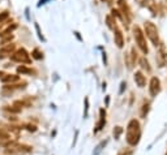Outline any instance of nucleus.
I'll use <instances>...</instances> for the list:
<instances>
[{
  "label": "nucleus",
  "instance_id": "obj_12",
  "mask_svg": "<svg viewBox=\"0 0 167 155\" xmlns=\"http://www.w3.org/2000/svg\"><path fill=\"white\" fill-rule=\"evenodd\" d=\"M106 24H107V27L111 29L112 31H115V29H118V25H116V19L112 16V14H107V16H106Z\"/></svg>",
  "mask_w": 167,
  "mask_h": 155
},
{
  "label": "nucleus",
  "instance_id": "obj_15",
  "mask_svg": "<svg viewBox=\"0 0 167 155\" xmlns=\"http://www.w3.org/2000/svg\"><path fill=\"white\" fill-rule=\"evenodd\" d=\"M140 65L143 69H145L146 72H150V65H149V61L146 60V57H141L140 59Z\"/></svg>",
  "mask_w": 167,
  "mask_h": 155
},
{
  "label": "nucleus",
  "instance_id": "obj_27",
  "mask_svg": "<svg viewBox=\"0 0 167 155\" xmlns=\"http://www.w3.org/2000/svg\"><path fill=\"white\" fill-rule=\"evenodd\" d=\"M166 155H167V153H166Z\"/></svg>",
  "mask_w": 167,
  "mask_h": 155
},
{
  "label": "nucleus",
  "instance_id": "obj_7",
  "mask_svg": "<svg viewBox=\"0 0 167 155\" xmlns=\"http://www.w3.org/2000/svg\"><path fill=\"white\" fill-rule=\"evenodd\" d=\"M15 47L16 46L13 44V43L4 44L0 48V59H5V57H8V56H12V53L15 52Z\"/></svg>",
  "mask_w": 167,
  "mask_h": 155
},
{
  "label": "nucleus",
  "instance_id": "obj_8",
  "mask_svg": "<svg viewBox=\"0 0 167 155\" xmlns=\"http://www.w3.org/2000/svg\"><path fill=\"white\" fill-rule=\"evenodd\" d=\"M133 80H134V82L137 84L138 88H145V85H146V77H145L144 73H143L141 70L134 72V74H133Z\"/></svg>",
  "mask_w": 167,
  "mask_h": 155
},
{
  "label": "nucleus",
  "instance_id": "obj_17",
  "mask_svg": "<svg viewBox=\"0 0 167 155\" xmlns=\"http://www.w3.org/2000/svg\"><path fill=\"white\" fill-rule=\"evenodd\" d=\"M122 133H123V128L122 127H115L114 128L112 134H114V137H115V139H119V137L122 136Z\"/></svg>",
  "mask_w": 167,
  "mask_h": 155
},
{
  "label": "nucleus",
  "instance_id": "obj_25",
  "mask_svg": "<svg viewBox=\"0 0 167 155\" xmlns=\"http://www.w3.org/2000/svg\"><path fill=\"white\" fill-rule=\"evenodd\" d=\"M3 76H4V72L0 70V78H3Z\"/></svg>",
  "mask_w": 167,
  "mask_h": 155
},
{
  "label": "nucleus",
  "instance_id": "obj_24",
  "mask_svg": "<svg viewBox=\"0 0 167 155\" xmlns=\"http://www.w3.org/2000/svg\"><path fill=\"white\" fill-rule=\"evenodd\" d=\"M124 86H125V82H122V89H120V93H123V90H124Z\"/></svg>",
  "mask_w": 167,
  "mask_h": 155
},
{
  "label": "nucleus",
  "instance_id": "obj_20",
  "mask_svg": "<svg viewBox=\"0 0 167 155\" xmlns=\"http://www.w3.org/2000/svg\"><path fill=\"white\" fill-rule=\"evenodd\" d=\"M136 1H137L141 7H148V5H149V3H150L151 0H136Z\"/></svg>",
  "mask_w": 167,
  "mask_h": 155
},
{
  "label": "nucleus",
  "instance_id": "obj_26",
  "mask_svg": "<svg viewBox=\"0 0 167 155\" xmlns=\"http://www.w3.org/2000/svg\"><path fill=\"white\" fill-rule=\"evenodd\" d=\"M101 1H105V0H101Z\"/></svg>",
  "mask_w": 167,
  "mask_h": 155
},
{
  "label": "nucleus",
  "instance_id": "obj_2",
  "mask_svg": "<svg viewBox=\"0 0 167 155\" xmlns=\"http://www.w3.org/2000/svg\"><path fill=\"white\" fill-rule=\"evenodd\" d=\"M118 10L120 13L119 19L122 20L123 25L125 27H129L131 20H132V12H131V8L125 0H118Z\"/></svg>",
  "mask_w": 167,
  "mask_h": 155
},
{
  "label": "nucleus",
  "instance_id": "obj_11",
  "mask_svg": "<svg viewBox=\"0 0 167 155\" xmlns=\"http://www.w3.org/2000/svg\"><path fill=\"white\" fill-rule=\"evenodd\" d=\"M106 124V111L103 110V108H101V111H99V122L97 125V129H95V132H99L102 131Z\"/></svg>",
  "mask_w": 167,
  "mask_h": 155
},
{
  "label": "nucleus",
  "instance_id": "obj_3",
  "mask_svg": "<svg viewBox=\"0 0 167 155\" xmlns=\"http://www.w3.org/2000/svg\"><path fill=\"white\" fill-rule=\"evenodd\" d=\"M144 33L146 34V37L150 39V42L155 47H158L161 44V41H159V34H158V29L151 21H145L144 24Z\"/></svg>",
  "mask_w": 167,
  "mask_h": 155
},
{
  "label": "nucleus",
  "instance_id": "obj_4",
  "mask_svg": "<svg viewBox=\"0 0 167 155\" xmlns=\"http://www.w3.org/2000/svg\"><path fill=\"white\" fill-rule=\"evenodd\" d=\"M133 37H134V41H136L137 47L141 50V52L148 55L149 47H148V43H146V38H145V33L141 30L140 26H137V25L133 26Z\"/></svg>",
  "mask_w": 167,
  "mask_h": 155
},
{
  "label": "nucleus",
  "instance_id": "obj_13",
  "mask_svg": "<svg viewBox=\"0 0 167 155\" xmlns=\"http://www.w3.org/2000/svg\"><path fill=\"white\" fill-rule=\"evenodd\" d=\"M19 80H20V77L17 74H4L1 78V81L4 82V84H9V82L12 84V82H16Z\"/></svg>",
  "mask_w": 167,
  "mask_h": 155
},
{
  "label": "nucleus",
  "instance_id": "obj_14",
  "mask_svg": "<svg viewBox=\"0 0 167 155\" xmlns=\"http://www.w3.org/2000/svg\"><path fill=\"white\" fill-rule=\"evenodd\" d=\"M17 73H21V74H31L33 73V70L30 69V68L25 67V65H20L17 68Z\"/></svg>",
  "mask_w": 167,
  "mask_h": 155
},
{
  "label": "nucleus",
  "instance_id": "obj_9",
  "mask_svg": "<svg viewBox=\"0 0 167 155\" xmlns=\"http://www.w3.org/2000/svg\"><path fill=\"white\" fill-rule=\"evenodd\" d=\"M114 41H115V44L118 46V48L124 47V35L119 27L115 29V31H114Z\"/></svg>",
  "mask_w": 167,
  "mask_h": 155
},
{
  "label": "nucleus",
  "instance_id": "obj_21",
  "mask_svg": "<svg viewBox=\"0 0 167 155\" xmlns=\"http://www.w3.org/2000/svg\"><path fill=\"white\" fill-rule=\"evenodd\" d=\"M8 138H9L8 133H5L4 131H1V129H0V139H8Z\"/></svg>",
  "mask_w": 167,
  "mask_h": 155
},
{
  "label": "nucleus",
  "instance_id": "obj_10",
  "mask_svg": "<svg viewBox=\"0 0 167 155\" xmlns=\"http://www.w3.org/2000/svg\"><path fill=\"white\" fill-rule=\"evenodd\" d=\"M166 61H167V52H166V48L163 46V43H161L158 46V63L161 67H163L166 64Z\"/></svg>",
  "mask_w": 167,
  "mask_h": 155
},
{
  "label": "nucleus",
  "instance_id": "obj_18",
  "mask_svg": "<svg viewBox=\"0 0 167 155\" xmlns=\"http://www.w3.org/2000/svg\"><path fill=\"white\" fill-rule=\"evenodd\" d=\"M9 17V12H7V10H4V12L0 13V25L4 24V21Z\"/></svg>",
  "mask_w": 167,
  "mask_h": 155
},
{
  "label": "nucleus",
  "instance_id": "obj_22",
  "mask_svg": "<svg viewBox=\"0 0 167 155\" xmlns=\"http://www.w3.org/2000/svg\"><path fill=\"white\" fill-rule=\"evenodd\" d=\"M7 111H9V112H20L21 108H13V107H5Z\"/></svg>",
  "mask_w": 167,
  "mask_h": 155
},
{
  "label": "nucleus",
  "instance_id": "obj_23",
  "mask_svg": "<svg viewBox=\"0 0 167 155\" xmlns=\"http://www.w3.org/2000/svg\"><path fill=\"white\" fill-rule=\"evenodd\" d=\"M131 154H132V151L131 150H123V151H120L118 155H131Z\"/></svg>",
  "mask_w": 167,
  "mask_h": 155
},
{
  "label": "nucleus",
  "instance_id": "obj_1",
  "mask_svg": "<svg viewBox=\"0 0 167 155\" xmlns=\"http://www.w3.org/2000/svg\"><path fill=\"white\" fill-rule=\"evenodd\" d=\"M140 138H141L140 122L136 119H132L128 122V127H127V142L131 146H136L140 142Z\"/></svg>",
  "mask_w": 167,
  "mask_h": 155
},
{
  "label": "nucleus",
  "instance_id": "obj_16",
  "mask_svg": "<svg viewBox=\"0 0 167 155\" xmlns=\"http://www.w3.org/2000/svg\"><path fill=\"white\" fill-rule=\"evenodd\" d=\"M31 57L35 60H41L42 57H43V53H42L38 48H35V50H33V52H31Z\"/></svg>",
  "mask_w": 167,
  "mask_h": 155
},
{
  "label": "nucleus",
  "instance_id": "obj_19",
  "mask_svg": "<svg viewBox=\"0 0 167 155\" xmlns=\"http://www.w3.org/2000/svg\"><path fill=\"white\" fill-rule=\"evenodd\" d=\"M148 111H149V103L145 102L144 106H143V111H141V117H145V116H146Z\"/></svg>",
  "mask_w": 167,
  "mask_h": 155
},
{
  "label": "nucleus",
  "instance_id": "obj_6",
  "mask_svg": "<svg viewBox=\"0 0 167 155\" xmlns=\"http://www.w3.org/2000/svg\"><path fill=\"white\" fill-rule=\"evenodd\" d=\"M149 91H150L151 96H157L161 91V81L158 77H153L150 80V85H149Z\"/></svg>",
  "mask_w": 167,
  "mask_h": 155
},
{
  "label": "nucleus",
  "instance_id": "obj_5",
  "mask_svg": "<svg viewBox=\"0 0 167 155\" xmlns=\"http://www.w3.org/2000/svg\"><path fill=\"white\" fill-rule=\"evenodd\" d=\"M10 59L13 61H17V63H21V64H30L31 63L29 52L25 48H19L17 51H15L12 53V56H10Z\"/></svg>",
  "mask_w": 167,
  "mask_h": 155
}]
</instances>
